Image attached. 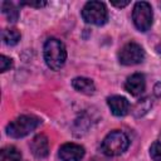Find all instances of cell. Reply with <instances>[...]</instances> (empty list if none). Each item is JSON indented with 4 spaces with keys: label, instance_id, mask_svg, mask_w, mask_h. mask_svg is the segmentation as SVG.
Instances as JSON below:
<instances>
[{
    "label": "cell",
    "instance_id": "cell-14",
    "mask_svg": "<svg viewBox=\"0 0 161 161\" xmlns=\"http://www.w3.org/2000/svg\"><path fill=\"white\" fill-rule=\"evenodd\" d=\"M1 38H3V42L6 44V45H15L19 43L20 40V33L16 30V29H4L1 31Z\"/></svg>",
    "mask_w": 161,
    "mask_h": 161
},
{
    "label": "cell",
    "instance_id": "cell-20",
    "mask_svg": "<svg viewBox=\"0 0 161 161\" xmlns=\"http://www.w3.org/2000/svg\"><path fill=\"white\" fill-rule=\"evenodd\" d=\"M145 103H147V106H151L147 98H146V101H145ZM141 108H142V103H141V102H138V103H137V106H136V109H135V111H140ZM148 108H150V107H146V108L143 109V112H147V109H148Z\"/></svg>",
    "mask_w": 161,
    "mask_h": 161
},
{
    "label": "cell",
    "instance_id": "cell-3",
    "mask_svg": "<svg viewBox=\"0 0 161 161\" xmlns=\"http://www.w3.org/2000/svg\"><path fill=\"white\" fill-rule=\"evenodd\" d=\"M130 146V140L126 133L121 131L109 132L101 143V151L107 156H118L123 153Z\"/></svg>",
    "mask_w": 161,
    "mask_h": 161
},
{
    "label": "cell",
    "instance_id": "cell-16",
    "mask_svg": "<svg viewBox=\"0 0 161 161\" xmlns=\"http://www.w3.org/2000/svg\"><path fill=\"white\" fill-rule=\"evenodd\" d=\"M11 67H13V59L6 55H1L0 57V72H6Z\"/></svg>",
    "mask_w": 161,
    "mask_h": 161
},
{
    "label": "cell",
    "instance_id": "cell-19",
    "mask_svg": "<svg viewBox=\"0 0 161 161\" xmlns=\"http://www.w3.org/2000/svg\"><path fill=\"white\" fill-rule=\"evenodd\" d=\"M111 4L113 6H117V8H125L130 4V1L128 0H126V1H111Z\"/></svg>",
    "mask_w": 161,
    "mask_h": 161
},
{
    "label": "cell",
    "instance_id": "cell-10",
    "mask_svg": "<svg viewBox=\"0 0 161 161\" xmlns=\"http://www.w3.org/2000/svg\"><path fill=\"white\" fill-rule=\"evenodd\" d=\"M30 151L36 158H44L49 153V142L47 136L38 135L30 142Z\"/></svg>",
    "mask_w": 161,
    "mask_h": 161
},
{
    "label": "cell",
    "instance_id": "cell-9",
    "mask_svg": "<svg viewBox=\"0 0 161 161\" xmlns=\"http://www.w3.org/2000/svg\"><path fill=\"white\" fill-rule=\"evenodd\" d=\"M146 87V82H145V77L141 73H135L132 75H130L125 83V88L128 93H131L132 96H140L143 93Z\"/></svg>",
    "mask_w": 161,
    "mask_h": 161
},
{
    "label": "cell",
    "instance_id": "cell-5",
    "mask_svg": "<svg viewBox=\"0 0 161 161\" xmlns=\"http://www.w3.org/2000/svg\"><path fill=\"white\" fill-rule=\"evenodd\" d=\"M152 8L146 1H138L133 6L132 20L140 31H147L152 25Z\"/></svg>",
    "mask_w": 161,
    "mask_h": 161
},
{
    "label": "cell",
    "instance_id": "cell-2",
    "mask_svg": "<svg viewBox=\"0 0 161 161\" xmlns=\"http://www.w3.org/2000/svg\"><path fill=\"white\" fill-rule=\"evenodd\" d=\"M40 122L42 121L35 116H30V114L20 116L6 126V135L13 138L25 137L30 132H33L40 125Z\"/></svg>",
    "mask_w": 161,
    "mask_h": 161
},
{
    "label": "cell",
    "instance_id": "cell-11",
    "mask_svg": "<svg viewBox=\"0 0 161 161\" xmlns=\"http://www.w3.org/2000/svg\"><path fill=\"white\" fill-rule=\"evenodd\" d=\"M72 86L75 91L83 93V94H87V96H91L96 91V86L93 83L92 79L89 78H86V77H77L72 80Z\"/></svg>",
    "mask_w": 161,
    "mask_h": 161
},
{
    "label": "cell",
    "instance_id": "cell-18",
    "mask_svg": "<svg viewBox=\"0 0 161 161\" xmlns=\"http://www.w3.org/2000/svg\"><path fill=\"white\" fill-rule=\"evenodd\" d=\"M153 94L157 98H161V82H157L153 87Z\"/></svg>",
    "mask_w": 161,
    "mask_h": 161
},
{
    "label": "cell",
    "instance_id": "cell-13",
    "mask_svg": "<svg viewBox=\"0 0 161 161\" xmlns=\"http://www.w3.org/2000/svg\"><path fill=\"white\" fill-rule=\"evenodd\" d=\"M1 11L6 16V19L11 23H15L19 18V10L16 6L10 1H3L1 3Z\"/></svg>",
    "mask_w": 161,
    "mask_h": 161
},
{
    "label": "cell",
    "instance_id": "cell-7",
    "mask_svg": "<svg viewBox=\"0 0 161 161\" xmlns=\"http://www.w3.org/2000/svg\"><path fill=\"white\" fill-rule=\"evenodd\" d=\"M58 156L60 161H80L84 156V147L78 143L68 142L60 146Z\"/></svg>",
    "mask_w": 161,
    "mask_h": 161
},
{
    "label": "cell",
    "instance_id": "cell-15",
    "mask_svg": "<svg viewBox=\"0 0 161 161\" xmlns=\"http://www.w3.org/2000/svg\"><path fill=\"white\" fill-rule=\"evenodd\" d=\"M150 156L153 161H161V142L156 141L150 147Z\"/></svg>",
    "mask_w": 161,
    "mask_h": 161
},
{
    "label": "cell",
    "instance_id": "cell-17",
    "mask_svg": "<svg viewBox=\"0 0 161 161\" xmlns=\"http://www.w3.org/2000/svg\"><path fill=\"white\" fill-rule=\"evenodd\" d=\"M21 4H23V5H29V6H33V8H43V6H45L48 3H47V1H40V0H38V1H23Z\"/></svg>",
    "mask_w": 161,
    "mask_h": 161
},
{
    "label": "cell",
    "instance_id": "cell-1",
    "mask_svg": "<svg viewBox=\"0 0 161 161\" xmlns=\"http://www.w3.org/2000/svg\"><path fill=\"white\" fill-rule=\"evenodd\" d=\"M43 54L47 65L53 70L60 69L67 60L65 45L57 38H49L45 42L43 48Z\"/></svg>",
    "mask_w": 161,
    "mask_h": 161
},
{
    "label": "cell",
    "instance_id": "cell-8",
    "mask_svg": "<svg viewBox=\"0 0 161 161\" xmlns=\"http://www.w3.org/2000/svg\"><path fill=\"white\" fill-rule=\"evenodd\" d=\"M111 112L117 117H123L130 111V102L122 96H112L107 99Z\"/></svg>",
    "mask_w": 161,
    "mask_h": 161
},
{
    "label": "cell",
    "instance_id": "cell-4",
    "mask_svg": "<svg viewBox=\"0 0 161 161\" xmlns=\"http://www.w3.org/2000/svg\"><path fill=\"white\" fill-rule=\"evenodd\" d=\"M82 18L86 23L93 25H103L108 19V11L101 1H88L82 9Z\"/></svg>",
    "mask_w": 161,
    "mask_h": 161
},
{
    "label": "cell",
    "instance_id": "cell-12",
    "mask_svg": "<svg viewBox=\"0 0 161 161\" xmlns=\"http://www.w3.org/2000/svg\"><path fill=\"white\" fill-rule=\"evenodd\" d=\"M21 153L14 146H6L0 151V161H20Z\"/></svg>",
    "mask_w": 161,
    "mask_h": 161
},
{
    "label": "cell",
    "instance_id": "cell-6",
    "mask_svg": "<svg viewBox=\"0 0 161 161\" xmlns=\"http://www.w3.org/2000/svg\"><path fill=\"white\" fill-rule=\"evenodd\" d=\"M145 59V50L137 43H127L118 52V60L123 65H135L142 63Z\"/></svg>",
    "mask_w": 161,
    "mask_h": 161
}]
</instances>
